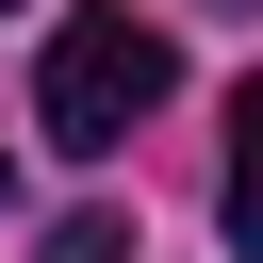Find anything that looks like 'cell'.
I'll list each match as a JSON object with an SVG mask.
<instances>
[{"label": "cell", "mask_w": 263, "mask_h": 263, "mask_svg": "<svg viewBox=\"0 0 263 263\" xmlns=\"http://www.w3.org/2000/svg\"><path fill=\"white\" fill-rule=\"evenodd\" d=\"M164 99H181V49H164L132 0H82V16L49 33V66H33V132H49L66 164H115Z\"/></svg>", "instance_id": "obj_1"}, {"label": "cell", "mask_w": 263, "mask_h": 263, "mask_svg": "<svg viewBox=\"0 0 263 263\" xmlns=\"http://www.w3.org/2000/svg\"><path fill=\"white\" fill-rule=\"evenodd\" d=\"M214 214H230V247L263 263V82H230V181H214Z\"/></svg>", "instance_id": "obj_2"}, {"label": "cell", "mask_w": 263, "mask_h": 263, "mask_svg": "<svg viewBox=\"0 0 263 263\" xmlns=\"http://www.w3.org/2000/svg\"><path fill=\"white\" fill-rule=\"evenodd\" d=\"M49 263H132V214H66V230H49Z\"/></svg>", "instance_id": "obj_3"}, {"label": "cell", "mask_w": 263, "mask_h": 263, "mask_svg": "<svg viewBox=\"0 0 263 263\" xmlns=\"http://www.w3.org/2000/svg\"><path fill=\"white\" fill-rule=\"evenodd\" d=\"M230 16H247V0H230Z\"/></svg>", "instance_id": "obj_4"}]
</instances>
